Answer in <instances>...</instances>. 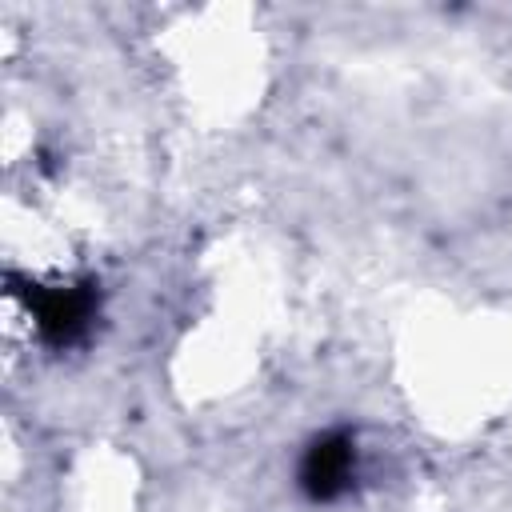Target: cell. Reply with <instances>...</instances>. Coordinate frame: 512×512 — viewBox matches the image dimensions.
<instances>
[{"mask_svg":"<svg viewBox=\"0 0 512 512\" xmlns=\"http://www.w3.org/2000/svg\"><path fill=\"white\" fill-rule=\"evenodd\" d=\"M92 292L88 288H40V292H28V312L36 320V328L44 332V340L52 344H68L76 340L88 320H92Z\"/></svg>","mask_w":512,"mask_h":512,"instance_id":"cell-2","label":"cell"},{"mask_svg":"<svg viewBox=\"0 0 512 512\" xmlns=\"http://www.w3.org/2000/svg\"><path fill=\"white\" fill-rule=\"evenodd\" d=\"M356 476V444L348 432H324L308 444L300 460V488L312 500H336Z\"/></svg>","mask_w":512,"mask_h":512,"instance_id":"cell-1","label":"cell"}]
</instances>
